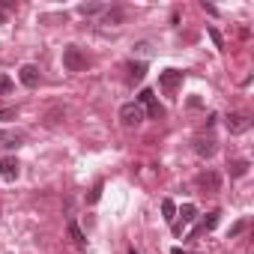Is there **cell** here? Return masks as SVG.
<instances>
[{
  "mask_svg": "<svg viewBox=\"0 0 254 254\" xmlns=\"http://www.w3.org/2000/svg\"><path fill=\"white\" fill-rule=\"evenodd\" d=\"M63 66H66V72H84L87 69V57L81 54L78 45H66L63 48Z\"/></svg>",
  "mask_w": 254,
  "mask_h": 254,
  "instance_id": "1",
  "label": "cell"
},
{
  "mask_svg": "<svg viewBox=\"0 0 254 254\" xmlns=\"http://www.w3.org/2000/svg\"><path fill=\"white\" fill-rule=\"evenodd\" d=\"M183 81H186V72H180V69H165L159 75V87L165 93H171V96H177V90L183 87Z\"/></svg>",
  "mask_w": 254,
  "mask_h": 254,
  "instance_id": "2",
  "label": "cell"
},
{
  "mask_svg": "<svg viewBox=\"0 0 254 254\" xmlns=\"http://www.w3.org/2000/svg\"><path fill=\"white\" fill-rule=\"evenodd\" d=\"M138 105L147 108V117H150V120H162V117H165V108L159 105V99H156L153 90H141V93H138Z\"/></svg>",
  "mask_w": 254,
  "mask_h": 254,
  "instance_id": "3",
  "label": "cell"
},
{
  "mask_svg": "<svg viewBox=\"0 0 254 254\" xmlns=\"http://www.w3.org/2000/svg\"><path fill=\"white\" fill-rule=\"evenodd\" d=\"M120 120H123V126H138V123H144V108L138 102H126L120 108Z\"/></svg>",
  "mask_w": 254,
  "mask_h": 254,
  "instance_id": "4",
  "label": "cell"
},
{
  "mask_svg": "<svg viewBox=\"0 0 254 254\" xmlns=\"http://www.w3.org/2000/svg\"><path fill=\"white\" fill-rule=\"evenodd\" d=\"M197 189L215 194V191H221V177L215 171H203V174H197Z\"/></svg>",
  "mask_w": 254,
  "mask_h": 254,
  "instance_id": "5",
  "label": "cell"
},
{
  "mask_svg": "<svg viewBox=\"0 0 254 254\" xmlns=\"http://www.w3.org/2000/svg\"><path fill=\"white\" fill-rule=\"evenodd\" d=\"M177 218H180V221H174V233L180 236V233H183V227H186L189 221H194V218H197V206H194V203H183V209H177Z\"/></svg>",
  "mask_w": 254,
  "mask_h": 254,
  "instance_id": "6",
  "label": "cell"
},
{
  "mask_svg": "<svg viewBox=\"0 0 254 254\" xmlns=\"http://www.w3.org/2000/svg\"><path fill=\"white\" fill-rule=\"evenodd\" d=\"M18 78H21V84L24 87H39V66H33V63H24L21 69H18Z\"/></svg>",
  "mask_w": 254,
  "mask_h": 254,
  "instance_id": "7",
  "label": "cell"
},
{
  "mask_svg": "<svg viewBox=\"0 0 254 254\" xmlns=\"http://www.w3.org/2000/svg\"><path fill=\"white\" fill-rule=\"evenodd\" d=\"M18 174H21V165H18L15 156H3V159H0V177H3V180H15Z\"/></svg>",
  "mask_w": 254,
  "mask_h": 254,
  "instance_id": "8",
  "label": "cell"
},
{
  "mask_svg": "<svg viewBox=\"0 0 254 254\" xmlns=\"http://www.w3.org/2000/svg\"><path fill=\"white\" fill-rule=\"evenodd\" d=\"M227 129H230V135H242V132L251 129V120L245 114H230L227 117Z\"/></svg>",
  "mask_w": 254,
  "mask_h": 254,
  "instance_id": "9",
  "label": "cell"
},
{
  "mask_svg": "<svg viewBox=\"0 0 254 254\" xmlns=\"http://www.w3.org/2000/svg\"><path fill=\"white\" fill-rule=\"evenodd\" d=\"M218 218H221V209H212V212H209V215H206V218H203V221H200L197 227H194V233H191V236H197V233H209V230H215V227H218Z\"/></svg>",
  "mask_w": 254,
  "mask_h": 254,
  "instance_id": "10",
  "label": "cell"
},
{
  "mask_svg": "<svg viewBox=\"0 0 254 254\" xmlns=\"http://www.w3.org/2000/svg\"><path fill=\"white\" fill-rule=\"evenodd\" d=\"M194 153H197L200 159H209V156L215 153V141H212V138H197V141H194Z\"/></svg>",
  "mask_w": 254,
  "mask_h": 254,
  "instance_id": "11",
  "label": "cell"
},
{
  "mask_svg": "<svg viewBox=\"0 0 254 254\" xmlns=\"http://www.w3.org/2000/svg\"><path fill=\"white\" fill-rule=\"evenodd\" d=\"M66 230H69V239H72L78 248H84V245H87V233L78 227V221H69V224H66Z\"/></svg>",
  "mask_w": 254,
  "mask_h": 254,
  "instance_id": "12",
  "label": "cell"
},
{
  "mask_svg": "<svg viewBox=\"0 0 254 254\" xmlns=\"http://www.w3.org/2000/svg\"><path fill=\"white\" fill-rule=\"evenodd\" d=\"M126 69H129V81L135 84V81H144V75H147V63H129V66H126Z\"/></svg>",
  "mask_w": 254,
  "mask_h": 254,
  "instance_id": "13",
  "label": "cell"
},
{
  "mask_svg": "<svg viewBox=\"0 0 254 254\" xmlns=\"http://www.w3.org/2000/svg\"><path fill=\"white\" fill-rule=\"evenodd\" d=\"M126 18V12L120 9V6H114V9H105L102 12V24H120Z\"/></svg>",
  "mask_w": 254,
  "mask_h": 254,
  "instance_id": "14",
  "label": "cell"
},
{
  "mask_svg": "<svg viewBox=\"0 0 254 254\" xmlns=\"http://www.w3.org/2000/svg\"><path fill=\"white\" fill-rule=\"evenodd\" d=\"M227 168H230V177H236V180H239V177H245V174H248V168H251V165H248L245 159H233Z\"/></svg>",
  "mask_w": 254,
  "mask_h": 254,
  "instance_id": "15",
  "label": "cell"
},
{
  "mask_svg": "<svg viewBox=\"0 0 254 254\" xmlns=\"http://www.w3.org/2000/svg\"><path fill=\"white\" fill-rule=\"evenodd\" d=\"M162 212H165V221H168V224H174V221H177V203H174L171 197H165V200H162Z\"/></svg>",
  "mask_w": 254,
  "mask_h": 254,
  "instance_id": "16",
  "label": "cell"
},
{
  "mask_svg": "<svg viewBox=\"0 0 254 254\" xmlns=\"http://www.w3.org/2000/svg\"><path fill=\"white\" fill-rule=\"evenodd\" d=\"M78 12H81V15H102V12H105V6H102V3H81V6H78Z\"/></svg>",
  "mask_w": 254,
  "mask_h": 254,
  "instance_id": "17",
  "label": "cell"
},
{
  "mask_svg": "<svg viewBox=\"0 0 254 254\" xmlns=\"http://www.w3.org/2000/svg\"><path fill=\"white\" fill-rule=\"evenodd\" d=\"M102 189H105V186H102V183H96V186L90 189V194H87V203H99V197H102Z\"/></svg>",
  "mask_w": 254,
  "mask_h": 254,
  "instance_id": "18",
  "label": "cell"
},
{
  "mask_svg": "<svg viewBox=\"0 0 254 254\" xmlns=\"http://www.w3.org/2000/svg\"><path fill=\"white\" fill-rule=\"evenodd\" d=\"M12 90V78L9 75H0V93H9Z\"/></svg>",
  "mask_w": 254,
  "mask_h": 254,
  "instance_id": "19",
  "label": "cell"
},
{
  "mask_svg": "<svg viewBox=\"0 0 254 254\" xmlns=\"http://www.w3.org/2000/svg\"><path fill=\"white\" fill-rule=\"evenodd\" d=\"M245 227H248V224H245V221H236V224H233V227H230V233H227V236H230V239H233V236H239V233H242V230H245Z\"/></svg>",
  "mask_w": 254,
  "mask_h": 254,
  "instance_id": "20",
  "label": "cell"
},
{
  "mask_svg": "<svg viewBox=\"0 0 254 254\" xmlns=\"http://www.w3.org/2000/svg\"><path fill=\"white\" fill-rule=\"evenodd\" d=\"M12 3L9 0H0V24H6V9H9Z\"/></svg>",
  "mask_w": 254,
  "mask_h": 254,
  "instance_id": "21",
  "label": "cell"
},
{
  "mask_svg": "<svg viewBox=\"0 0 254 254\" xmlns=\"http://www.w3.org/2000/svg\"><path fill=\"white\" fill-rule=\"evenodd\" d=\"M209 36H212V42H215L218 48H224V42H221V33H218L215 27H209Z\"/></svg>",
  "mask_w": 254,
  "mask_h": 254,
  "instance_id": "22",
  "label": "cell"
},
{
  "mask_svg": "<svg viewBox=\"0 0 254 254\" xmlns=\"http://www.w3.org/2000/svg\"><path fill=\"white\" fill-rule=\"evenodd\" d=\"M15 114H18L15 108H3V111H0V120H12Z\"/></svg>",
  "mask_w": 254,
  "mask_h": 254,
  "instance_id": "23",
  "label": "cell"
},
{
  "mask_svg": "<svg viewBox=\"0 0 254 254\" xmlns=\"http://www.w3.org/2000/svg\"><path fill=\"white\" fill-rule=\"evenodd\" d=\"M171 254H191V251H186V248H171Z\"/></svg>",
  "mask_w": 254,
  "mask_h": 254,
  "instance_id": "24",
  "label": "cell"
},
{
  "mask_svg": "<svg viewBox=\"0 0 254 254\" xmlns=\"http://www.w3.org/2000/svg\"><path fill=\"white\" fill-rule=\"evenodd\" d=\"M129 254H141V251H135V248H129Z\"/></svg>",
  "mask_w": 254,
  "mask_h": 254,
  "instance_id": "25",
  "label": "cell"
},
{
  "mask_svg": "<svg viewBox=\"0 0 254 254\" xmlns=\"http://www.w3.org/2000/svg\"><path fill=\"white\" fill-rule=\"evenodd\" d=\"M3 138H6V135H3V132H0V141H3Z\"/></svg>",
  "mask_w": 254,
  "mask_h": 254,
  "instance_id": "26",
  "label": "cell"
}]
</instances>
